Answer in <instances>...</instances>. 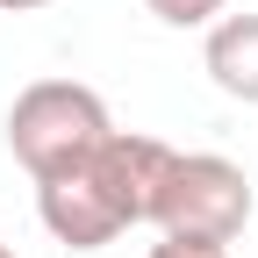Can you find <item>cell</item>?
Returning <instances> with one entry per match:
<instances>
[{"instance_id":"6da1fadb","label":"cell","mask_w":258,"mask_h":258,"mask_svg":"<svg viewBox=\"0 0 258 258\" xmlns=\"http://www.w3.org/2000/svg\"><path fill=\"white\" fill-rule=\"evenodd\" d=\"M172 144L144 137V129H108L72 172H57L36 186V215L57 244L72 251H101L115 244L129 222H151V194H158V172H165Z\"/></svg>"},{"instance_id":"5b68a950","label":"cell","mask_w":258,"mask_h":258,"mask_svg":"<svg viewBox=\"0 0 258 258\" xmlns=\"http://www.w3.org/2000/svg\"><path fill=\"white\" fill-rule=\"evenodd\" d=\"M144 8L165 22V29H208L222 15V0H144Z\"/></svg>"},{"instance_id":"3957f363","label":"cell","mask_w":258,"mask_h":258,"mask_svg":"<svg viewBox=\"0 0 258 258\" xmlns=\"http://www.w3.org/2000/svg\"><path fill=\"white\" fill-rule=\"evenodd\" d=\"M151 222L158 237H186V244H222L230 251L251 222V179L244 165L215 151H172L165 172H158V194H151Z\"/></svg>"},{"instance_id":"277c9868","label":"cell","mask_w":258,"mask_h":258,"mask_svg":"<svg viewBox=\"0 0 258 258\" xmlns=\"http://www.w3.org/2000/svg\"><path fill=\"white\" fill-rule=\"evenodd\" d=\"M208 79L230 101L258 108V15H222L208 29Z\"/></svg>"},{"instance_id":"ba28073f","label":"cell","mask_w":258,"mask_h":258,"mask_svg":"<svg viewBox=\"0 0 258 258\" xmlns=\"http://www.w3.org/2000/svg\"><path fill=\"white\" fill-rule=\"evenodd\" d=\"M0 258H15V251H8V244H0Z\"/></svg>"},{"instance_id":"52a82bcc","label":"cell","mask_w":258,"mask_h":258,"mask_svg":"<svg viewBox=\"0 0 258 258\" xmlns=\"http://www.w3.org/2000/svg\"><path fill=\"white\" fill-rule=\"evenodd\" d=\"M36 8H50V0H0V15H36Z\"/></svg>"},{"instance_id":"8992f818","label":"cell","mask_w":258,"mask_h":258,"mask_svg":"<svg viewBox=\"0 0 258 258\" xmlns=\"http://www.w3.org/2000/svg\"><path fill=\"white\" fill-rule=\"evenodd\" d=\"M151 258H230V251H222V244H186V237H158Z\"/></svg>"},{"instance_id":"7a4b0ae2","label":"cell","mask_w":258,"mask_h":258,"mask_svg":"<svg viewBox=\"0 0 258 258\" xmlns=\"http://www.w3.org/2000/svg\"><path fill=\"white\" fill-rule=\"evenodd\" d=\"M108 129H115L108 101L86 79H36V86H22L15 108H8V151H15V165L43 186L57 172H72Z\"/></svg>"}]
</instances>
